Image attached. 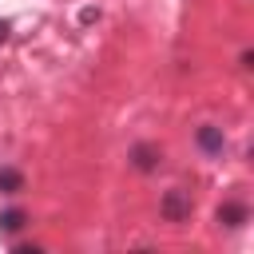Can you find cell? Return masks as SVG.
<instances>
[{
	"instance_id": "6da1fadb",
	"label": "cell",
	"mask_w": 254,
	"mask_h": 254,
	"mask_svg": "<svg viewBox=\"0 0 254 254\" xmlns=\"http://www.w3.org/2000/svg\"><path fill=\"white\" fill-rule=\"evenodd\" d=\"M190 206H194V202H190V194H187L183 187H175V190H167V194H163L159 214H163L167 222H187V218H190Z\"/></svg>"
},
{
	"instance_id": "7a4b0ae2",
	"label": "cell",
	"mask_w": 254,
	"mask_h": 254,
	"mask_svg": "<svg viewBox=\"0 0 254 254\" xmlns=\"http://www.w3.org/2000/svg\"><path fill=\"white\" fill-rule=\"evenodd\" d=\"M194 143L202 147V155H222L226 151V135H222V127H198V135H194Z\"/></svg>"
},
{
	"instance_id": "3957f363",
	"label": "cell",
	"mask_w": 254,
	"mask_h": 254,
	"mask_svg": "<svg viewBox=\"0 0 254 254\" xmlns=\"http://www.w3.org/2000/svg\"><path fill=\"white\" fill-rule=\"evenodd\" d=\"M131 163H135L139 171H155V167H159V147H151V143H135V147H131Z\"/></svg>"
},
{
	"instance_id": "277c9868",
	"label": "cell",
	"mask_w": 254,
	"mask_h": 254,
	"mask_svg": "<svg viewBox=\"0 0 254 254\" xmlns=\"http://www.w3.org/2000/svg\"><path fill=\"white\" fill-rule=\"evenodd\" d=\"M246 218H250V210H246L242 202H222V206H218V226H230V230H234V226H242Z\"/></svg>"
},
{
	"instance_id": "5b68a950",
	"label": "cell",
	"mask_w": 254,
	"mask_h": 254,
	"mask_svg": "<svg viewBox=\"0 0 254 254\" xmlns=\"http://www.w3.org/2000/svg\"><path fill=\"white\" fill-rule=\"evenodd\" d=\"M0 190L4 194H20L24 190V175L12 171V167H0Z\"/></svg>"
},
{
	"instance_id": "8992f818",
	"label": "cell",
	"mask_w": 254,
	"mask_h": 254,
	"mask_svg": "<svg viewBox=\"0 0 254 254\" xmlns=\"http://www.w3.org/2000/svg\"><path fill=\"white\" fill-rule=\"evenodd\" d=\"M24 222H28V214H24V210H16V206L0 214V230H4V234H16V230H20Z\"/></svg>"
},
{
	"instance_id": "52a82bcc",
	"label": "cell",
	"mask_w": 254,
	"mask_h": 254,
	"mask_svg": "<svg viewBox=\"0 0 254 254\" xmlns=\"http://www.w3.org/2000/svg\"><path fill=\"white\" fill-rule=\"evenodd\" d=\"M8 32H12V20H0V44L8 40Z\"/></svg>"
}]
</instances>
